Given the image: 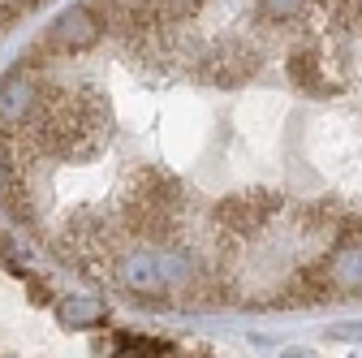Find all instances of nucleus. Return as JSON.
Here are the masks:
<instances>
[{"label":"nucleus","mask_w":362,"mask_h":358,"mask_svg":"<svg viewBox=\"0 0 362 358\" xmlns=\"http://www.w3.org/2000/svg\"><path fill=\"white\" fill-rule=\"evenodd\" d=\"M285 69H289V82L298 86L302 96L328 100V96H337L341 86L349 82V48L337 35H315V39H302L298 48L289 52Z\"/></svg>","instance_id":"obj_1"},{"label":"nucleus","mask_w":362,"mask_h":358,"mask_svg":"<svg viewBox=\"0 0 362 358\" xmlns=\"http://www.w3.org/2000/svg\"><path fill=\"white\" fill-rule=\"evenodd\" d=\"M190 65H194L207 82H216V86H238V82H250V78L259 74L263 52L255 48L250 39H242V35H224V39L207 43L203 52H194Z\"/></svg>","instance_id":"obj_2"},{"label":"nucleus","mask_w":362,"mask_h":358,"mask_svg":"<svg viewBox=\"0 0 362 358\" xmlns=\"http://www.w3.org/2000/svg\"><path fill=\"white\" fill-rule=\"evenodd\" d=\"M281 207H285V199H281L276 190L250 186V190H238V195H229V199H220L216 225L229 229L233 238H255V233H263L272 220L281 216Z\"/></svg>","instance_id":"obj_3"},{"label":"nucleus","mask_w":362,"mask_h":358,"mask_svg":"<svg viewBox=\"0 0 362 358\" xmlns=\"http://www.w3.org/2000/svg\"><path fill=\"white\" fill-rule=\"evenodd\" d=\"M100 39H104L100 9L95 5H69L65 13H57V22L48 30H43L39 52H48V57H78V52H90Z\"/></svg>","instance_id":"obj_4"},{"label":"nucleus","mask_w":362,"mask_h":358,"mask_svg":"<svg viewBox=\"0 0 362 358\" xmlns=\"http://www.w3.org/2000/svg\"><path fill=\"white\" fill-rule=\"evenodd\" d=\"M108 277L112 285L139 294V298H164L168 294V277H164V259H160V246H134V250H121L112 263H108Z\"/></svg>","instance_id":"obj_5"},{"label":"nucleus","mask_w":362,"mask_h":358,"mask_svg":"<svg viewBox=\"0 0 362 358\" xmlns=\"http://www.w3.org/2000/svg\"><path fill=\"white\" fill-rule=\"evenodd\" d=\"M320 263L332 294H362V233L341 238L328 255H320Z\"/></svg>","instance_id":"obj_6"},{"label":"nucleus","mask_w":362,"mask_h":358,"mask_svg":"<svg viewBox=\"0 0 362 358\" xmlns=\"http://www.w3.org/2000/svg\"><path fill=\"white\" fill-rule=\"evenodd\" d=\"M61 320L69 328H86V324H100L104 320V306L95 298H65L61 302Z\"/></svg>","instance_id":"obj_7"},{"label":"nucleus","mask_w":362,"mask_h":358,"mask_svg":"<svg viewBox=\"0 0 362 358\" xmlns=\"http://www.w3.org/2000/svg\"><path fill=\"white\" fill-rule=\"evenodd\" d=\"M259 13L272 22H293L306 13V0H259Z\"/></svg>","instance_id":"obj_8"},{"label":"nucleus","mask_w":362,"mask_h":358,"mask_svg":"<svg viewBox=\"0 0 362 358\" xmlns=\"http://www.w3.org/2000/svg\"><path fill=\"white\" fill-rule=\"evenodd\" d=\"M147 5H151L160 18H168V22H186V18L203 5V0H147Z\"/></svg>","instance_id":"obj_9"},{"label":"nucleus","mask_w":362,"mask_h":358,"mask_svg":"<svg viewBox=\"0 0 362 358\" xmlns=\"http://www.w3.org/2000/svg\"><path fill=\"white\" fill-rule=\"evenodd\" d=\"M354 26H362V0H354Z\"/></svg>","instance_id":"obj_10"}]
</instances>
